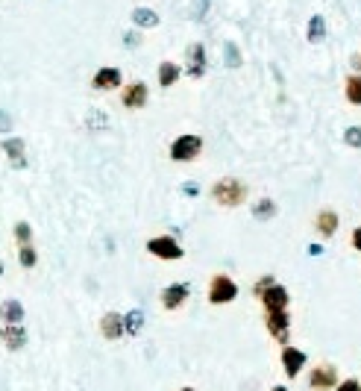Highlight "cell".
<instances>
[{"mask_svg": "<svg viewBox=\"0 0 361 391\" xmlns=\"http://www.w3.org/2000/svg\"><path fill=\"white\" fill-rule=\"evenodd\" d=\"M247 194H250V186L247 183H241L235 177H224V180H217L212 186V200L217 206H224V209H235L247 200Z\"/></svg>", "mask_w": 361, "mask_h": 391, "instance_id": "1", "label": "cell"}, {"mask_svg": "<svg viewBox=\"0 0 361 391\" xmlns=\"http://www.w3.org/2000/svg\"><path fill=\"white\" fill-rule=\"evenodd\" d=\"M203 153V139L197 132H185V135H176L168 147V156L173 162H194L197 156Z\"/></svg>", "mask_w": 361, "mask_h": 391, "instance_id": "2", "label": "cell"}, {"mask_svg": "<svg viewBox=\"0 0 361 391\" xmlns=\"http://www.w3.org/2000/svg\"><path fill=\"white\" fill-rule=\"evenodd\" d=\"M147 253L150 256H156V259H162V262H179L185 256V250H183V244H179L173 236H168V232H162V236H153L147 244Z\"/></svg>", "mask_w": 361, "mask_h": 391, "instance_id": "3", "label": "cell"}, {"mask_svg": "<svg viewBox=\"0 0 361 391\" xmlns=\"http://www.w3.org/2000/svg\"><path fill=\"white\" fill-rule=\"evenodd\" d=\"M209 303L212 306H227L238 298V283L229 277V273H214L209 280Z\"/></svg>", "mask_w": 361, "mask_h": 391, "instance_id": "4", "label": "cell"}, {"mask_svg": "<svg viewBox=\"0 0 361 391\" xmlns=\"http://www.w3.org/2000/svg\"><path fill=\"white\" fill-rule=\"evenodd\" d=\"M338 368L323 362V365H314L311 374H309V388L311 391H335L338 388Z\"/></svg>", "mask_w": 361, "mask_h": 391, "instance_id": "5", "label": "cell"}, {"mask_svg": "<svg viewBox=\"0 0 361 391\" xmlns=\"http://www.w3.org/2000/svg\"><path fill=\"white\" fill-rule=\"evenodd\" d=\"M147 103H150V89L142 80L127 83L124 91H120V106L124 109H144Z\"/></svg>", "mask_w": 361, "mask_h": 391, "instance_id": "6", "label": "cell"}, {"mask_svg": "<svg viewBox=\"0 0 361 391\" xmlns=\"http://www.w3.org/2000/svg\"><path fill=\"white\" fill-rule=\"evenodd\" d=\"M191 298V285L188 283H171L168 288H162V298H159V303H162V309L168 312H176L183 309Z\"/></svg>", "mask_w": 361, "mask_h": 391, "instance_id": "7", "label": "cell"}, {"mask_svg": "<svg viewBox=\"0 0 361 391\" xmlns=\"http://www.w3.org/2000/svg\"><path fill=\"white\" fill-rule=\"evenodd\" d=\"M91 89L94 91H115V89H124V74L115 65H106V68H97L94 76H91Z\"/></svg>", "mask_w": 361, "mask_h": 391, "instance_id": "8", "label": "cell"}, {"mask_svg": "<svg viewBox=\"0 0 361 391\" xmlns=\"http://www.w3.org/2000/svg\"><path fill=\"white\" fill-rule=\"evenodd\" d=\"M258 300H262V306H265V315H270V312H288L291 295H288V288H285V285L273 283V285H270Z\"/></svg>", "mask_w": 361, "mask_h": 391, "instance_id": "9", "label": "cell"}, {"mask_svg": "<svg viewBox=\"0 0 361 391\" xmlns=\"http://www.w3.org/2000/svg\"><path fill=\"white\" fill-rule=\"evenodd\" d=\"M265 327L270 332V339H276L279 344H288V336H291V315L288 312H270V315H265Z\"/></svg>", "mask_w": 361, "mask_h": 391, "instance_id": "10", "label": "cell"}, {"mask_svg": "<svg viewBox=\"0 0 361 391\" xmlns=\"http://www.w3.org/2000/svg\"><path fill=\"white\" fill-rule=\"evenodd\" d=\"M0 147H4L12 168H18V171L27 168V142L24 139H18V135H6V139L0 142Z\"/></svg>", "mask_w": 361, "mask_h": 391, "instance_id": "11", "label": "cell"}, {"mask_svg": "<svg viewBox=\"0 0 361 391\" xmlns=\"http://www.w3.org/2000/svg\"><path fill=\"white\" fill-rule=\"evenodd\" d=\"M185 74L194 76V80H200V76L206 74V45H200V42L188 45V50H185Z\"/></svg>", "mask_w": 361, "mask_h": 391, "instance_id": "12", "label": "cell"}, {"mask_svg": "<svg viewBox=\"0 0 361 391\" xmlns=\"http://www.w3.org/2000/svg\"><path fill=\"white\" fill-rule=\"evenodd\" d=\"M303 368H306V350L285 344V347H282V370H285V377H288V380H297Z\"/></svg>", "mask_w": 361, "mask_h": 391, "instance_id": "13", "label": "cell"}, {"mask_svg": "<svg viewBox=\"0 0 361 391\" xmlns=\"http://www.w3.org/2000/svg\"><path fill=\"white\" fill-rule=\"evenodd\" d=\"M0 341H4L6 350L18 353V350L27 347V329L21 324H4L0 327Z\"/></svg>", "mask_w": 361, "mask_h": 391, "instance_id": "14", "label": "cell"}, {"mask_svg": "<svg viewBox=\"0 0 361 391\" xmlns=\"http://www.w3.org/2000/svg\"><path fill=\"white\" fill-rule=\"evenodd\" d=\"M100 332H103L106 341H118L120 336H127L124 315H118V312H106V315L100 318Z\"/></svg>", "mask_w": 361, "mask_h": 391, "instance_id": "15", "label": "cell"}, {"mask_svg": "<svg viewBox=\"0 0 361 391\" xmlns=\"http://www.w3.org/2000/svg\"><path fill=\"white\" fill-rule=\"evenodd\" d=\"M338 224H340V218H338L335 209H320L317 218H314V230H317L323 239H332V236H335V232H338Z\"/></svg>", "mask_w": 361, "mask_h": 391, "instance_id": "16", "label": "cell"}, {"mask_svg": "<svg viewBox=\"0 0 361 391\" xmlns=\"http://www.w3.org/2000/svg\"><path fill=\"white\" fill-rule=\"evenodd\" d=\"M179 76H183V65H176L173 60H165L162 65H159V86H162V89L176 86Z\"/></svg>", "mask_w": 361, "mask_h": 391, "instance_id": "17", "label": "cell"}, {"mask_svg": "<svg viewBox=\"0 0 361 391\" xmlns=\"http://www.w3.org/2000/svg\"><path fill=\"white\" fill-rule=\"evenodd\" d=\"M0 321H4V324H21L24 321L21 300H4V303H0Z\"/></svg>", "mask_w": 361, "mask_h": 391, "instance_id": "18", "label": "cell"}, {"mask_svg": "<svg viewBox=\"0 0 361 391\" xmlns=\"http://www.w3.org/2000/svg\"><path fill=\"white\" fill-rule=\"evenodd\" d=\"M132 24L138 30H153V27H159V12H153L147 6H138V9H132Z\"/></svg>", "mask_w": 361, "mask_h": 391, "instance_id": "19", "label": "cell"}, {"mask_svg": "<svg viewBox=\"0 0 361 391\" xmlns=\"http://www.w3.org/2000/svg\"><path fill=\"white\" fill-rule=\"evenodd\" d=\"M306 38H309L311 45H317V42H323V38H326V18H323V15H314L311 21H309Z\"/></svg>", "mask_w": 361, "mask_h": 391, "instance_id": "20", "label": "cell"}, {"mask_svg": "<svg viewBox=\"0 0 361 391\" xmlns=\"http://www.w3.org/2000/svg\"><path fill=\"white\" fill-rule=\"evenodd\" d=\"M344 94H347V103L361 106V74H350V76H347Z\"/></svg>", "mask_w": 361, "mask_h": 391, "instance_id": "21", "label": "cell"}, {"mask_svg": "<svg viewBox=\"0 0 361 391\" xmlns=\"http://www.w3.org/2000/svg\"><path fill=\"white\" fill-rule=\"evenodd\" d=\"M273 215H276V203H273L270 198H262V200L253 206V218H256V221H270Z\"/></svg>", "mask_w": 361, "mask_h": 391, "instance_id": "22", "label": "cell"}, {"mask_svg": "<svg viewBox=\"0 0 361 391\" xmlns=\"http://www.w3.org/2000/svg\"><path fill=\"white\" fill-rule=\"evenodd\" d=\"M124 327H127L130 336H138V332L144 329V312L142 309H132L130 315H124Z\"/></svg>", "mask_w": 361, "mask_h": 391, "instance_id": "23", "label": "cell"}, {"mask_svg": "<svg viewBox=\"0 0 361 391\" xmlns=\"http://www.w3.org/2000/svg\"><path fill=\"white\" fill-rule=\"evenodd\" d=\"M18 262H21V268H35V262H38V250H35V244H21L18 247Z\"/></svg>", "mask_w": 361, "mask_h": 391, "instance_id": "24", "label": "cell"}, {"mask_svg": "<svg viewBox=\"0 0 361 391\" xmlns=\"http://www.w3.org/2000/svg\"><path fill=\"white\" fill-rule=\"evenodd\" d=\"M12 236H15L18 247H21V244H33V227L27 221H18L15 230H12Z\"/></svg>", "mask_w": 361, "mask_h": 391, "instance_id": "25", "label": "cell"}, {"mask_svg": "<svg viewBox=\"0 0 361 391\" xmlns=\"http://www.w3.org/2000/svg\"><path fill=\"white\" fill-rule=\"evenodd\" d=\"M273 283H276V277H273V273H265V277H258V280H256V285H253V295H256V298H262V295H265V291H268Z\"/></svg>", "mask_w": 361, "mask_h": 391, "instance_id": "26", "label": "cell"}, {"mask_svg": "<svg viewBox=\"0 0 361 391\" xmlns=\"http://www.w3.org/2000/svg\"><path fill=\"white\" fill-rule=\"evenodd\" d=\"M224 60H227V68H241V53L235 45H224Z\"/></svg>", "mask_w": 361, "mask_h": 391, "instance_id": "27", "label": "cell"}, {"mask_svg": "<svg viewBox=\"0 0 361 391\" xmlns=\"http://www.w3.org/2000/svg\"><path fill=\"white\" fill-rule=\"evenodd\" d=\"M344 142L350 147H361V127H347L344 130Z\"/></svg>", "mask_w": 361, "mask_h": 391, "instance_id": "28", "label": "cell"}, {"mask_svg": "<svg viewBox=\"0 0 361 391\" xmlns=\"http://www.w3.org/2000/svg\"><path fill=\"white\" fill-rule=\"evenodd\" d=\"M88 127L91 130H97V127H109V118L103 112H91V121H88Z\"/></svg>", "mask_w": 361, "mask_h": 391, "instance_id": "29", "label": "cell"}, {"mask_svg": "<svg viewBox=\"0 0 361 391\" xmlns=\"http://www.w3.org/2000/svg\"><path fill=\"white\" fill-rule=\"evenodd\" d=\"M209 4H212V0H194V6H191V12H194V18H197V21H200V18H203V15H206Z\"/></svg>", "mask_w": 361, "mask_h": 391, "instance_id": "30", "label": "cell"}, {"mask_svg": "<svg viewBox=\"0 0 361 391\" xmlns=\"http://www.w3.org/2000/svg\"><path fill=\"white\" fill-rule=\"evenodd\" d=\"M335 391H361V382H358V380H353V377H350V380H340Z\"/></svg>", "mask_w": 361, "mask_h": 391, "instance_id": "31", "label": "cell"}, {"mask_svg": "<svg viewBox=\"0 0 361 391\" xmlns=\"http://www.w3.org/2000/svg\"><path fill=\"white\" fill-rule=\"evenodd\" d=\"M0 132H12V115L0 112Z\"/></svg>", "mask_w": 361, "mask_h": 391, "instance_id": "32", "label": "cell"}, {"mask_svg": "<svg viewBox=\"0 0 361 391\" xmlns=\"http://www.w3.org/2000/svg\"><path fill=\"white\" fill-rule=\"evenodd\" d=\"M124 45L127 47H138V33H124Z\"/></svg>", "mask_w": 361, "mask_h": 391, "instance_id": "33", "label": "cell"}, {"mask_svg": "<svg viewBox=\"0 0 361 391\" xmlns=\"http://www.w3.org/2000/svg\"><path fill=\"white\" fill-rule=\"evenodd\" d=\"M353 247H355V250H361V227H355V230H353Z\"/></svg>", "mask_w": 361, "mask_h": 391, "instance_id": "34", "label": "cell"}, {"mask_svg": "<svg viewBox=\"0 0 361 391\" xmlns=\"http://www.w3.org/2000/svg\"><path fill=\"white\" fill-rule=\"evenodd\" d=\"M309 253H311V256H320V253H323V247H320V244H309Z\"/></svg>", "mask_w": 361, "mask_h": 391, "instance_id": "35", "label": "cell"}, {"mask_svg": "<svg viewBox=\"0 0 361 391\" xmlns=\"http://www.w3.org/2000/svg\"><path fill=\"white\" fill-rule=\"evenodd\" d=\"M185 194H191V198H194V194H197V188H194V183H185Z\"/></svg>", "mask_w": 361, "mask_h": 391, "instance_id": "36", "label": "cell"}, {"mask_svg": "<svg viewBox=\"0 0 361 391\" xmlns=\"http://www.w3.org/2000/svg\"><path fill=\"white\" fill-rule=\"evenodd\" d=\"M270 391H288V388H285V385H273Z\"/></svg>", "mask_w": 361, "mask_h": 391, "instance_id": "37", "label": "cell"}, {"mask_svg": "<svg viewBox=\"0 0 361 391\" xmlns=\"http://www.w3.org/2000/svg\"><path fill=\"white\" fill-rule=\"evenodd\" d=\"M0 280H4V262H0Z\"/></svg>", "mask_w": 361, "mask_h": 391, "instance_id": "38", "label": "cell"}, {"mask_svg": "<svg viewBox=\"0 0 361 391\" xmlns=\"http://www.w3.org/2000/svg\"><path fill=\"white\" fill-rule=\"evenodd\" d=\"M179 391H197V388H179Z\"/></svg>", "mask_w": 361, "mask_h": 391, "instance_id": "39", "label": "cell"}]
</instances>
